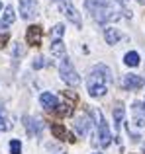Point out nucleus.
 I'll list each match as a JSON object with an SVG mask.
<instances>
[{"mask_svg":"<svg viewBox=\"0 0 145 154\" xmlns=\"http://www.w3.org/2000/svg\"><path fill=\"white\" fill-rule=\"evenodd\" d=\"M59 74H61L63 82H67L69 86H79V84H80L79 72L75 70L72 63L67 59V57H61V63H59Z\"/></svg>","mask_w":145,"mask_h":154,"instance_id":"obj_1","label":"nucleus"},{"mask_svg":"<svg viewBox=\"0 0 145 154\" xmlns=\"http://www.w3.org/2000/svg\"><path fill=\"white\" fill-rule=\"evenodd\" d=\"M110 80H112V72L104 64H96L90 70V76H88V84H106L108 86Z\"/></svg>","mask_w":145,"mask_h":154,"instance_id":"obj_2","label":"nucleus"},{"mask_svg":"<svg viewBox=\"0 0 145 154\" xmlns=\"http://www.w3.org/2000/svg\"><path fill=\"white\" fill-rule=\"evenodd\" d=\"M96 119H98V144L100 146H110V143H112V133H110V129H108V123H106V119H104V115L100 111H96Z\"/></svg>","mask_w":145,"mask_h":154,"instance_id":"obj_3","label":"nucleus"},{"mask_svg":"<svg viewBox=\"0 0 145 154\" xmlns=\"http://www.w3.org/2000/svg\"><path fill=\"white\" fill-rule=\"evenodd\" d=\"M59 8H61V12L67 16V20H69V22H72L76 27L82 26V22H80V16H79V10H76V8L71 4V0H67V2H61V4H59Z\"/></svg>","mask_w":145,"mask_h":154,"instance_id":"obj_4","label":"nucleus"},{"mask_svg":"<svg viewBox=\"0 0 145 154\" xmlns=\"http://www.w3.org/2000/svg\"><path fill=\"white\" fill-rule=\"evenodd\" d=\"M41 37H43V29L39 26H30L26 31V41L31 47H39L41 45Z\"/></svg>","mask_w":145,"mask_h":154,"instance_id":"obj_5","label":"nucleus"},{"mask_svg":"<svg viewBox=\"0 0 145 154\" xmlns=\"http://www.w3.org/2000/svg\"><path fill=\"white\" fill-rule=\"evenodd\" d=\"M37 12V0H20V16L24 20H30Z\"/></svg>","mask_w":145,"mask_h":154,"instance_id":"obj_6","label":"nucleus"},{"mask_svg":"<svg viewBox=\"0 0 145 154\" xmlns=\"http://www.w3.org/2000/svg\"><path fill=\"white\" fill-rule=\"evenodd\" d=\"M143 84H145V80L139 74H126L122 80V86L126 90H139V88H143Z\"/></svg>","mask_w":145,"mask_h":154,"instance_id":"obj_7","label":"nucleus"},{"mask_svg":"<svg viewBox=\"0 0 145 154\" xmlns=\"http://www.w3.org/2000/svg\"><path fill=\"white\" fill-rule=\"evenodd\" d=\"M90 127H92V121H90L88 115H79L75 119V129L80 137H86L88 133H90Z\"/></svg>","mask_w":145,"mask_h":154,"instance_id":"obj_8","label":"nucleus"},{"mask_svg":"<svg viewBox=\"0 0 145 154\" xmlns=\"http://www.w3.org/2000/svg\"><path fill=\"white\" fill-rule=\"evenodd\" d=\"M51 133H53V137L59 139V140H67V143H75V140H76L61 123H53V125H51Z\"/></svg>","mask_w":145,"mask_h":154,"instance_id":"obj_9","label":"nucleus"},{"mask_svg":"<svg viewBox=\"0 0 145 154\" xmlns=\"http://www.w3.org/2000/svg\"><path fill=\"white\" fill-rule=\"evenodd\" d=\"M39 103H41L43 107L47 109V111H53V109L57 107L59 100H57V96L51 94V92H43V94L39 96Z\"/></svg>","mask_w":145,"mask_h":154,"instance_id":"obj_10","label":"nucleus"},{"mask_svg":"<svg viewBox=\"0 0 145 154\" xmlns=\"http://www.w3.org/2000/svg\"><path fill=\"white\" fill-rule=\"evenodd\" d=\"M24 125H26L30 135H39L43 129V123L39 119H34V117H24Z\"/></svg>","mask_w":145,"mask_h":154,"instance_id":"obj_11","label":"nucleus"},{"mask_svg":"<svg viewBox=\"0 0 145 154\" xmlns=\"http://www.w3.org/2000/svg\"><path fill=\"white\" fill-rule=\"evenodd\" d=\"M131 109H134V121H135V125L145 127V105L141 102H135Z\"/></svg>","mask_w":145,"mask_h":154,"instance_id":"obj_12","label":"nucleus"},{"mask_svg":"<svg viewBox=\"0 0 145 154\" xmlns=\"http://www.w3.org/2000/svg\"><path fill=\"white\" fill-rule=\"evenodd\" d=\"M108 92V86L106 84H88V94L92 98H104Z\"/></svg>","mask_w":145,"mask_h":154,"instance_id":"obj_13","label":"nucleus"},{"mask_svg":"<svg viewBox=\"0 0 145 154\" xmlns=\"http://www.w3.org/2000/svg\"><path fill=\"white\" fill-rule=\"evenodd\" d=\"M104 37H106L108 45H116V43L122 39V33H120L118 29H114V27H106V29H104Z\"/></svg>","mask_w":145,"mask_h":154,"instance_id":"obj_14","label":"nucleus"},{"mask_svg":"<svg viewBox=\"0 0 145 154\" xmlns=\"http://www.w3.org/2000/svg\"><path fill=\"white\" fill-rule=\"evenodd\" d=\"M0 22L4 23V26H12V23L16 22V12H14V8L12 6H6L4 8V14H2V20H0Z\"/></svg>","mask_w":145,"mask_h":154,"instance_id":"obj_15","label":"nucleus"},{"mask_svg":"<svg viewBox=\"0 0 145 154\" xmlns=\"http://www.w3.org/2000/svg\"><path fill=\"white\" fill-rule=\"evenodd\" d=\"M55 113H57L59 117H69V115H72V103H57V107L53 109Z\"/></svg>","mask_w":145,"mask_h":154,"instance_id":"obj_16","label":"nucleus"},{"mask_svg":"<svg viewBox=\"0 0 145 154\" xmlns=\"http://www.w3.org/2000/svg\"><path fill=\"white\" fill-rule=\"evenodd\" d=\"M51 55H55V57H65V43H63L61 39H55V41L51 43Z\"/></svg>","mask_w":145,"mask_h":154,"instance_id":"obj_17","label":"nucleus"},{"mask_svg":"<svg viewBox=\"0 0 145 154\" xmlns=\"http://www.w3.org/2000/svg\"><path fill=\"white\" fill-rule=\"evenodd\" d=\"M124 115H126V109H124V105H122V103H116V107H114V125H116V127H120V125H122Z\"/></svg>","mask_w":145,"mask_h":154,"instance_id":"obj_18","label":"nucleus"},{"mask_svg":"<svg viewBox=\"0 0 145 154\" xmlns=\"http://www.w3.org/2000/svg\"><path fill=\"white\" fill-rule=\"evenodd\" d=\"M139 55L135 51H130V53H126V57H124V63L127 64V66H137L139 64Z\"/></svg>","mask_w":145,"mask_h":154,"instance_id":"obj_19","label":"nucleus"},{"mask_svg":"<svg viewBox=\"0 0 145 154\" xmlns=\"http://www.w3.org/2000/svg\"><path fill=\"white\" fill-rule=\"evenodd\" d=\"M10 154H22V143L18 139L10 140Z\"/></svg>","mask_w":145,"mask_h":154,"instance_id":"obj_20","label":"nucleus"},{"mask_svg":"<svg viewBox=\"0 0 145 154\" xmlns=\"http://www.w3.org/2000/svg\"><path fill=\"white\" fill-rule=\"evenodd\" d=\"M63 33H65V26H63V23H57V26L51 29V35H53L55 39H61Z\"/></svg>","mask_w":145,"mask_h":154,"instance_id":"obj_21","label":"nucleus"},{"mask_svg":"<svg viewBox=\"0 0 145 154\" xmlns=\"http://www.w3.org/2000/svg\"><path fill=\"white\" fill-rule=\"evenodd\" d=\"M8 129H10V123H8V119L4 117V111H2V107H0V133L8 131Z\"/></svg>","mask_w":145,"mask_h":154,"instance_id":"obj_22","label":"nucleus"},{"mask_svg":"<svg viewBox=\"0 0 145 154\" xmlns=\"http://www.w3.org/2000/svg\"><path fill=\"white\" fill-rule=\"evenodd\" d=\"M45 59H43V57H37V59H35L34 60V64H31V66H34L35 68V70H39V68H41V66H45Z\"/></svg>","mask_w":145,"mask_h":154,"instance_id":"obj_23","label":"nucleus"},{"mask_svg":"<svg viewBox=\"0 0 145 154\" xmlns=\"http://www.w3.org/2000/svg\"><path fill=\"white\" fill-rule=\"evenodd\" d=\"M24 55V47H20V43L14 47V57H22Z\"/></svg>","mask_w":145,"mask_h":154,"instance_id":"obj_24","label":"nucleus"},{"mask_svg":"<svg viewBox=\"0 0 145 154\" xmlns=\"http://www.w3.org/2000/svg\"><path fill=\"white\" fill-rule=\"evenodd\" d=\"M8 37H10V35H8L6 31H4V33H0V45H4V43H8Z\"/></svg>","mask_w":145,"mask_h":154,"instance_id":"obj_25","label":"nucleus"},{"mask_svg":"<svg viewBox=\"0 0 145 154\" xmlns=\"http://www.w3.org/2000/svg\"><path fill=\"white\" fill-rule=\"evenodd\" d=\"M55 2H57V4H61V2H67V0H55Z\"/></svg>","mask_w":145,"mask_h":154,"instance_id":"obj_26","label":"nucleus"},{"mask_svg":"<svg viewBox=\"0 0 145 154\" xmlns=\"http://www.w3.org/2000/svg\"><path fill=\"white\" fill-rule=\"evenodd\" d=\"M116 2H120V4H124V2H126V0H116Z\"/></svg>","mask_w":145,"mask_h":154,"instance_id":"obj_27","label":"nucleus"},{"mask_svg":"<svg viewBox=\"0 0 145 154\" xmlns=\"http://www.w3.org/2000/svg\"><path fill=\"white\" fill-rule=\"evenodd\" d=\"M137 2H139V4H145V0H137Z\"/></svg>","mask_w":145,"mask_h":154,"instance_id":"obj_28","label":"nucleus"},{"mask_svg":"<svg viewBox=\"0 0 145 154\" xmlns=\"http://www.w3.org/2000/svg\"><path fill=\"white\" fill-rule=\"evenodd\" d=\"M2 8H4V6H2V4H0V12H2Z\"/></svg>","mask_w":145,"mask_h":154,"instance_id":"obj_29","label":"nucleus"},{"mask_svg":"<svg viewBox=\"0 0 145 154\" xmlns=\"http://www.w3.org/2000/svg\"><path fill=\"white\" fill-rule=\"evenodd\" d=\"M94 154H102V152H94Z\"/></svg>","mask_w":145,"mask_h":154,"instance_id":"obj_30","label":"nucleus"},{"mask_svg":"<svg viewBox=\"0 0 145 154\" xmlns=\"http://www.w3.org/2000/svg\"><path fill=\"white\" fill-rule=\"evenodd\" d=\"M143 105H145V100H143Z\"/></svg>","mask_w":145,"mask_h":154,"instance_id":"obj_31","label":"nucleus"},{"mask_svg":"<svg viewBox=\"0 0 145 154\" xmlns=\"http://www.w3.org/2000/svg\"><path fill=\"white\" fill-rule=\"evenodd\" d=\"M143 154H145V150H143Z\"/></svg>","mask_w":145,"mask_h":154,"instance_id":"obj_32","label":"nucleus"}]
</instances>
